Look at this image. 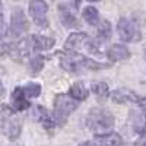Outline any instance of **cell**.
<instances>
[{
  "instance_id": "1",
  "label": "cell",
  "mask_w": 146,
  "mask_h": 146,
  "mask_svg": "<svg viewBox=\"0 0 146 146\" xmlns=\"http://www.w3.org/2000/svg\"><path fill=\"white\" fill-rule=\"evenodd\" d=\"M60 66H62L63 70L72 72V73L80 70L82 67L89 69V70H100V69L107 67V64L100 63L86 56H82V54L76 53L75 50H66L64 54H60Z\"/></svg>"
},
{
  "instance_id": "2",
  "label": "cell",
  "mask_w": 146,
  "mask_h": 146,
  "mask_svg": "<svg viewBox=\"0 0 146 146\" xmlns=\"http://www.w3.org/2000/svg\"><path fill=\"white\" fill-rule=\"evenodd\" d=\"M114 126V115L104 108H92L86 115V127L96 133H107Z\"/></svg>"
},
{
  "instance_id": "3",
  "label": "cell",
  "mask_w": 146,
  "mask_h": 146,
  "mask_svg": "<svg viewBox=\"0 0 146 146\" xmlns=\"http://www.w3.org/2000/svg\"><path fill=\"white\" fill-rule=\"evenodd\" d=\"M21 130H22L21 121L18 120L15 113L7 105H3L0 110V131L10 140H15L19 137Z\"/></svg>"
},
{
  "instance_id": "4",
  "label": "cell",
  "mask_w": 146,
  "mask_h": 146,
  "mask_svg": "<svg viewBox=\"0 0 146 146\" xmlns=\"http://www.w3.org/2000/svg\"><path fill=\"white\" fill-rule=\"evenodd\" d=\"M79 105V101L73 100L69 94H57L54 98V121L63 124L67 117L75 111Z\"/></svg>"
},
{
  "instance_id": "5",
  "label": "cell",
  "mask_w": 146,
  "mask_h": 146,
  "mask_svg": "<svg viewBox=\"0 0 146 146\" xmlns=\"http://www.w3.org/2000/svg\"><path fill=\"white\" fill-rule=\"evenodd\" d=\"M117 32L121 41L124 42H137L142 38V34L137 29L136 23H133L129 18H120L117 22Z\"/></svg>"
},
{
  "instance_id": "6",
  "label": "cell",
  "mask_w": 146,
  "mask_h": 146,
  "mask_svg": "<svg viewBox=\"0 0 146 146\" xmlns=\"http://www.w3.org/2000/svg\"><path fill=\"white\" fill-rule=\"evenodd\" d=\"M47 10L48 5L45 3V0H31L29 2V15L34 19V22L41 28L48 27Z\"/></svg>"
},
{
  "instance_id": "7",
  "label": "cell",
  "mask_w": 146,
  "mask_h": 146,
  "mask_svg": "<svg viewBox=\"0 0 146 146\" xmlns=\"http://www.w3.org/2000/svg\"><path fill=\"white\" fill-rule=\"evenodd\" d=\"M29 29V22L22 9H15L10 16V34L13 36H21Z\"/></svg>"
},
{
  "instance_id": "8",
  "label": "cell",
  "mask_w": 146,
  "mask_h": 146,
  "mask_svg": "<svg viewBox=\"0 0 146 146\" xmlns=\"http://www.w3.org/2000/svg\"><path fill=\"white\" fill-rule=\"evenodd\" d=\"M31 114H32V118L35 121H38V123H41L45 129H53L56 126V121L54 118L48 114V111L42 107V105H32L31 108Z\"/></svg>"
},
{
  "instance_id": "9",
  "label": "cell",
  "mask_w": 146,
  "mask_h": 146,
  "mask_svg": "<svg viewBox=\"0 0 146 146\" xmlns=\"http://www.w3.org/2000/svg\"><path fill=\"white\" fill-rule=\"evenodd\" d=\"M111 95V100L117 104H129V102H139L140 96L131 89H127V88H120V89H115L114 92L110 94Z\"/></svg>"
},
{
  "instance_id": "10",
  "label": "cell",
  "mask_w": 146,
  "mask_h": 146,
  "mask_svg": "<svg viewBox=\"0 0 146 146\" xmlns=\"http://www.w3.org/2000/svg\"><path fill=\"white\" fill-rule=\"evenodd\" d=\"M29 42H31L32 50H35V51H47V50H51V48L54 47V44H56L54 38H51V36L41 35V34H34V35H31Z\"/></svg>"
},
{
  "instance_id": "11",
  "label": "cell",
  "mask_w": 146,
  "mask_h": 146,
  "mask_svg": "<svg viewBox=\"0 0 146 146\" xmlns=\"http://www.w3.org/2000/svg\"><path fill=\"white\" fill-rule=\"evenodd\" d=\"M10 102H12V107H13L15 111H23V110H28L31 107L29 100L25 96L21 86L13 89V92L10 95Z\"/></svg>"
},
{
  "instance_id": "12",
  "label": "cell",
  "mask_w": 146,
  "mask_h": 146,
  "mask_svg": "<svg viewBox=\"0 0 146 146\" xmlns=\"http://www.w3.org/2000/svg\"><path fill=\"white\" fill-rule=\"evenodd\" d=\"M96 142L100 146H123V137L115 131H107V133H101L96 135Z\"/></svg>"
},
{
  "instance_id": "13",
  "label": "cell",
  "mask_w": 146,
  "mask_h": 146,
  "mask_svg": "<svg viewBox=\"0 0 146 146\" xmlns=\"http://www.w3.org/2000/svg\"><path fill=\"white\" fill-rule=\"evenodd\" d=\"M107 57L111 62H121L130 57V50L123 44H114L107 50Z\"/></svg>"
},
{
  "instance_id": "14",
  "label": "cell",
  "mask_w": 146,
  "mask_h": 146,
  "mask_svg": "<svg viewBox=\"0 0 146 146\" xmlns=\"http://www.w3.org/2000/svg\"><path fill=\"white\" fill-rule=\"evenodd\" d=\"M88 40H89V36L86 32H73L64 41V50H76V48L82 47L83 44H86Z\"/></svg>"
},
{
  "instance_id": "15",
  "label": "cell",
  "mask_w": 146,
  "mask_h": 146,
  "mask_svg": "<svg viewBox=\"0 0 146 146\" xmlns=\"http://www.w3.org/2000/svg\"><path fill=\"white\" fill-rule=\"evenodd\" d=\"M69 95L76 101H83L89 96V91H88L86 86H85L83 82H76L69 88Z\"/></svg>"
},
{
  "instance_id": "16",
  "label": "cell",
  "mask_w": 146,
  "mask_h": 146,
  "mask_svg": "<svg viewBox=\"0 0 146 146\" xmlns=\"http://www.w3.org/2000/svg\"><path fill=\"white\" fill-rule=\"evenodd\" d=\"M58 12H60V21H62V23L66 28H78L79 27L78 19L75 18L73 13H70V10L66 6H60Z\"/></svg>"
},
{
  "instance_id": "17",
  "label": "cell",
  "mask_w": 146,
  "mask_h": 146,
  "mask_svg": "<svg viewBox=\"0 0 146 146\" xmlns=\"http://www.w3.org/2000/svg\"><path fill=\"white\" fill-rule=\"evenodd\" d=\"M91 91L94 92V95L96 96V98H100V100H105L108 98V95H110V88H108V85L102 80H95L91 83Z\"/></svg>"
},
{
  "instance_id": "18",
  "label": "cell",
  "mask_w": 146,
  "mask_h": 146,
  "mask_svg": "<svg viewBox=\"0 0 146 146\" xmlns=\"http://www.w3.org/2000/svg\"><path fill=\"white\" fill-rule=\"evenodd\" d=\"M82 16H83L85 21H86V23H89V25H92V27H96L98 22H100V12L94 6H86L82 10Z\"/></svg>"
},
{
  "instance_id": "19",
  "label": "cell",
  "mask_w": 146,
  "mask_h": 146,
  "mask_svg": "<svg viewBox=\"0 0 146 146\" xmlns=\"http://www.w3.org/2000/svg\"><path fill=\"white\" fill-rule=\"evenodd\" d=\"M100 25V23H98ZM98 41L100 42H107L111 38V23L110 21H102L101 25L98 27Z\"/></svg>"
},
{
  "instance_id": "20",
  "label": "cell",
  "mask_w": 146,
  "mask_h": 146,
  "mask_svg": "<svg viewBox=\"0 0 146 146\" xmlns=\"http://www.w3.org/2000/svg\"><path fill=\"white\" fill-rule=\"evenodd\" d=\"M45 63V57H42L41 54H35L29 58V69H31V75H38L42 70Z\"/></svg>"
},
{
  "instance_id": "21",
  "label": "cell",
  "mask_w": 146,
  "mask_h": 146,
  "mask_svg": "<svg viewBox=\"0 0 146 146\" xmlns=\"http://www.w3.org/2000/svg\"><path fill=\"white\" fill-rule=\"evenodd\" d=\"M23 94H25V96L29 100V98H36V96H40L41 94V85L38 83H28L25 85V86L22 88Z\"/></svg>"
},
{
  "instance_id": "22",
  "label": "cell",
  "mask_w": 146,
  "mask_h": 146,
  "mask_svg": "<svg viewBox=\"0 0 146 146\" xmlns=\"http://www.w3.org/2000/svg\"><path fill=\"white\" fill-rule=\"evenodd\" d=\"M7 32H9V29H7V25L6 23L0 19V40L2 38H5V36L7 35Z\"/></svg>"
},
{
  "instance_id": "23",
  "label": "cell",
  "mask_w": 146,
  "mask_h": 146,
  "mask_svg": "<svg viewBox=\"0 0 146 146\" xmlns=\"http://www.w3.org/2000/svg\"><path fill=\"white\" fill-rule=\"evenodd\" d=\"M135 146H146V131L140 136V139L135 143Z\"/></svg>"
},
{
  "instance_id": "24",
  "label": "cell",
  "mask_w": 146,
  "mask_h": 146,
  "mask_svg": "<svg viewBox=\"0 0 146 146\" xmlns=\"http://www.w3.org/2000/svg\"><path fill=\"white\" fill-rule=\"evenodd\" d=\"M78 146H100V145L95 143V142H92V140H86V142H83V143H80V145H78Z\"/></svg>"
},
{
  "instance_id": "25",
  "label": "cell",
  "mask_w": 146,
  "mask_h": 146,
  "mask_svg": "<svg viewBox=\"0 0 146 146\" xmlns=\"http://www.w3.org/2000/svg\"><path fill=\"white\" fill-rule=\"evenodd\" d=\"M80 2H82V0H75V7H76V9H79V6H80Z\"/></svg>"
},
{
  "instance_id": "26",
  "label": "cell",
  "mask_w": 146,
  "mask_h": 146,
  "mask_svg": "<svg viewBox=\"0 0 146 146\" xmlns=\"http://www.w3.org/2000/svg\"><path fill=\"white\" fill-rule=\"evenodd\" d=\"M2 92H3V85H2V82H0V95H2Z\"/></svg>"
},
{
  "instance_id": "27",
  "label": "cell",
  "mask_w": 146,
  "mask_h": 146,
  "mask_svg": "<svg viewBox=\"0 0 146 146\" xmlns=\"http://www.w3.org/2000/svg\"><path fill=\"white\" fill-rule=\"evenodd\" d=\"M2 54H5V48H3V47L0 48V56H2Z\"/></svg>"
},
{
  "instance_id": "28",
  "label": "cell",
  "mask_w": 146,
  "mask_h": 146,
  "mask_svg": "<svg viewBox=\"0 0 146 146\" xmlns=\"http://www.w3.org/2000/svg\"><path fill=\"white\" fill-rule=\"evenodd\" d=\"M88 2H100V0H88Z\"/></svg>"
},
{
  "instance_id": "29",
  "label": "cell",
  "mask_w": 146,
  "mask_h": 146,
  "mask_svg": "<svg viewBox=\"0 0 146 146\" xmlns=\"http://www.w3.org/2000/svg\"><path fill=\"white\" fill-rule=\"evenodd\" d=\"M145 51H146V48H145Z\"/></svg>"
}]
</instances>
